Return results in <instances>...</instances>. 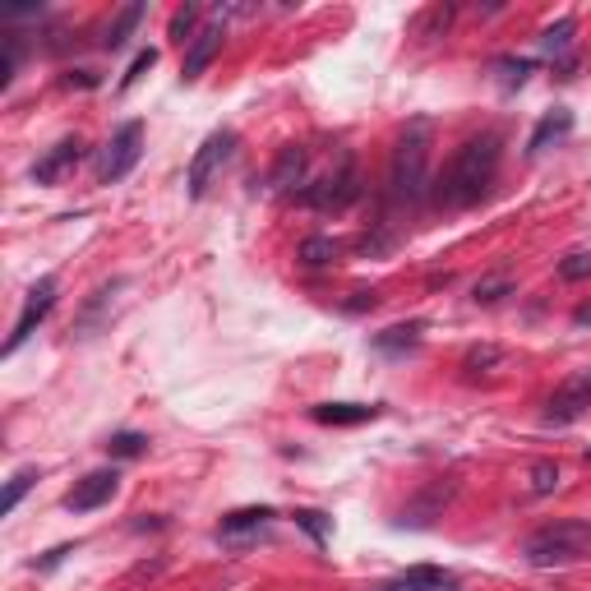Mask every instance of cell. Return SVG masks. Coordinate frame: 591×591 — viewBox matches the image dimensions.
<instances>
[{"instance_id":"4","label":"cell","mask_w":591,"mask_h":591,"mask_svg":"<svg viewBox=\"0 0 591 591\" xmlns=\"http://www.w3.org/2000/svg\"><path fill=\"white\" fill-rule=\"evenodd\" d=\"M231 153H236V134L231 130H213L199 144V153H194V162H190V199H204L208 190H213V181L222 176V167L231 162Z\"/></svg>"},{"instance_id":"28","label":"cell","mask_w":591,"mask_h":591,"mask_svg":"<svg viewBox=\"0 0 591 591\" xmlns=\"http://www.w3.org/2000/svg\"><path fill=\"white\" fill-rule=\"evenodd\" d=\"M499 361H504V351H499V347H471V351H467V370H471V374H476V370H490V365H499Z\"/></svg>"},{"instance_id":"19","label":"cell","mask_w":591,"mask_h":591,"mask_svg":"<svg viewBox=\"0 0 591 591\" xmlns=\"http://www.w3.org/2000/svg\"><path fill=\"white\" fill-rule=\"evenodd\" d=\"M513 287H518L513 273H490V278H481L476 287H471V301H476V305H495V301H504Z\"/></svg>"},{"instance_id":"22","label":"cell","mask_w":591,"mask_h":591,"mask_svg":"<svg viewBox=\"0 0 591 591\" xmlns=\"http://www.w3.org/2000/svg\"><path fill=\"white\" fill-rule=\"evenodd\" d=\"M573 33H578V19H559V24H550L541 33V51H550V56H559V51H568V42H573Z\"/></svg>"},{"instance_id":"24","label":"cell","mask_w":591,"mask_h":591,"mask_svg":"<svg viewBox=\"0 0 591 591\" xmlns=\"http://www.w3.org/2000/svg\"><path fill=\"white\" fill-rule=\"evenodd\" d=\"M148 448V439L144 435H134V430H121V435H111L107 439V453L111 458H139Z\"/></svg>"},{"instance_id":"35","label":"cell","mask_w":591,"mask_h":591,"mask_svg":"<svg viewBox=\"0 0 591 591\" xmlns=\"http://www.w3.org/2000/svg\"><path fill=\"white\" fill-rule=\"evenodd\" d=\"M587 462H591V448H587Z\"/></svg>"},{"instance_id":"18","label":"cell","mask_w":591,"mask_h":591,"mask_svg":"<svg viewBox=\"0 0 591 591\" xmlns=\"http://www.w3.org/2000/svg\"><path fill=\"white\" fill-rule=\"evenodd\" d=\"M421 342V324H398V328H384L379 338H374V347L388 351V356H402V351H411Z\"/></svg>"},{"instance_id":"23","label":"cell","mask_w":591,"mask_h":591,"mask_svg":"<svg viewBox=\"0 0 591 591\" xmlns=\"http://www.w3.org/2000/svg\"><path fill=\"white\" fill-rule=\"evenodd\" d=\"M194 28H199V5H185V10L171 14V42H181V47L194 42V37H199Z\"/></svg>"},{"instance_id":"20","label":"cell","mask_w":591,"mask_h":591,"mask_svg":"<svg viewBox=\"0 0 591 591\" xmlns=\"http://www.w3.org/2000/svg\"><path fill=\"white\" fill-rule=\"evenodd\" d=\"M342 254V245L333 241V236H310V241L301 245V264H310V268H324V264H333Z\"/></svg>"},{"instance_id":"12","label":"cell","mask_w":591,"mask_h":591,"mask_svg":"<svg viewBox=\"0 0 591 591\" xmlns=\"http://www.w3.org/2000/svg\"><path fill=\"white\" fill-rule=\"evenodd\" d=\"M379 591H462V587H458L453 573H444V568H407L402 578L384 582Z\"/></svg>"},{"instance_id":"29","label":"cell","mask_w":591,"mask_h":591,"mask_svg":"<svg viewBox=\"0 0 591 591\" xmlns=\"http://www.w3.org/2000/svg\"><path fill=\"white\" fill-rule=\"evenodd\" d=\"M448 24H453V5H435V10L421 19V37H435L439 28H448Z\"/></svg>"},{"instance_id":"25","label":"cell","mask_w":591,"mask_h":591,"mask_svg":"<svg viewBox=\"0 0 591 591\" xmlns=\"http://www.w3.org/2000/svg\"><path fill=\"white\" fill-rule=\"evenodd\" d=\"M28 485H33V471H19V476H10L5 495H0V513H14V508H19V499L28 495Z\"/></svg>"},{"instance_id":"34","label":"cell","mask_w":591,"mask_h":591,"mask_svg":"<svg viewBox=\"0 0 591 591\" xmlns=\"http://www.w3.org/2000/svg\"><path fill=\"white\" fill-rule=\"evenodd\" d=\"M578 324H591V305H582L578 310Z\"/></svg>"},{"instance_id":"13","label":"cell","mask_w":591,"mask_h":591,"mask_svg":"<svg viewBox=\"0 0 591 591\" xmlns=\"http://www.w3.org/2000/svg\"><path fill=\"white\" fill-rule=\"evenodd\" d=\"M278 518L273 508H236L222 518V541H245V536H259L268 522Z\"/></svg>"},{"instance_id":"32","label":"cell","mask_w":591,"mask_h":591,"mask_svg":"<svg viewBox=\"0 0 591 591\" xmlns=\"http://www.w3.org/2000/svg\"><path fill=\"white\" fill-rule=\"evenodd\" d=\"M374 305H379V291H351L347 310H351V314H361V310H374Z\"/></svg>"},{"instance_id":"7","label":"cell","mask_w":591,"mask_h":591,"mask_svg":"<svg viewBox=\"0 0 591 591\" xmlns=\"http://www.w3.org/2000/svg\"><path fill=\"white\" fill-rule=\"evenodd\" d=\"M51 305H56V278H37L33 287H28L24 314H19V324H14L10 342H5V356H14V351H19L28 338H33V328H37V324H42V319L51 314Z\"/></svg>"},{"instance_id":"11","label":"cell","mask_w":591,"mask_h":591,"mask_svg":"<svg viewBox=\"0 0 591 591\" xmlns=\"http://www.w3.org/2000/svg\"><path fill=\"white\" fill-rule=\"evenodd\" d=\"M79 162V139H61L56 148H47V153L33 162V181L37 185H56L65 176V171Z\"/></svg>"},{"instance_id":"6","label":"cell","mask_w":591,"mask_h":591,"mask_svg":"<svg viewBox=\"0 0 591 591\" xmlns=\"http://www.w3.org/2000/svg\"><path fill=\"white\" fill-rule=\"evenodd\" d=\"M356 194H361L356 167H351V157H342V167L333 171V176H324L319 185L301 190V204H310V208H333V213H342V208H347Z\"/></svg>"},{"instance_id":"33","label":"cell","mask_w":591,"mask_h":591,"mask_svg":"<svg viewBox=\"0 0 591 591\" xmlns=\"http://www.w3.org/2000/svg\"><path fill=\"white\" fill-rule=\"evenodd\" d=\"M65 555H74V545H56V550H51V555L42 559V564H33V568H56V564H61Z\"/></svg>"},{"instance_id":"14","label":"cell","mask_w":591,"mask_h":591,"mask_svg":"<svg viewBox=\"0 0 591 591\" xmlns=\"http://www.w3.org/2000/svg\"><path fill=\"white\" fill-rule=\"evenodd\" d=\"M319 425H361V421H374L379 407H361V402H324V407L310 411Z\"/></svg>"},{"instance_id":"17","label":"cell","mask_w":591,"mask_h":591,"mask_svg":"<svg viewBox=\"0 0 591 591\" xmlns=\"http://www.w3.org/2000/svg\"><path fill=\"white\" fill-rule=\"evenodd\" d=\"M305 176V148H282L278 167L268 176V190H291V185H301Z\"/></svg>"},{"instance_id":"8","label":"cell","mask_w":591,"mask_h":591,"mask_svg":"<svg viewBox=\"0 0 591 591\" xmlns=\"http://www.w3.org/2000/svg\"><path fill=\"white\" fill-rule=\"evenodd\" d=\"M116 490H121V476H116V471H88L84 481L65 495V508H70V513H93V508H102Z\"/></svg>"},{"instance_id":"2","label":"cell","mask_w":591,"mask_h":591,"mask_svg":"<svg viewBox=\"0 0 591 591\" xmlns=\"http://www.w3.org/2000/svg\"><path fill=\"white\" fill-rule=\"evenodd\" d=\"M430 148H435V125L416 116L407 121V130L398 134V148H393V162H388V190L398 204H416L430 181Z\"/></svg>"},{"instance_id":"16","label":"cell","mask_w":591,"mask_h":591,"mask_svg":"<svg viewBox=\"0 0 591 591\" xmlns=\"http://www.w3.org/2000/svg\"><path fill=\"white\" fill-rule=\"evenodd\" d=\"M139 19H144V5H139V0H130V5H125V10L107 24V37H102V47H107V51H121L125 42H130V33L139 28Z\"/></svg>"},{"instance_id":"26","label":"cell","mask_w":591,"mask_h":591,"mask_svg":"<svg viewBox=\"0 0 591 591\" xmlns=\"http://www.w3.org/2000/svg\"><path fill=\"white\" fill-rule=\"evenodd\" d=\"M559 278H564V282H582V278H591V254H568L564 264H559Z\"/></svg>"},{"instance_id":"3","label":"cell","mask_w":591,"mask_h":591,"mask_svg":"<svg viewBox=\"0 0 591 591\" xmlns=\"http://www.w3.org/2000/svg\"><path fill=\"white\" fill-rule=\"evenodd\" d=\"M591 550V522L582 518H564V522H550V527L531 531L522 555H527L531 568H555V564H573Z\"/></svg>"},{"instance_id":"15","label":"cell","mask_w":591,"mask_h":591,"mask_svg":"<svg viewBox=\"0 0 591 591\" xmlns=\"http://www.w3.org/2000/svg\"><path fill=\"white\" fill-rule=\"evenodd\" d=\"M573 130V111H564V107H555L550 116H545L536 130H531V139H527V153H541V148H550V139H564V134Z\"/></svg>"},{"instance_id":"10","label":"cell","mask_w":591,"mask_h":591,"mask_svg":"<svg viewBox=\"0 0 591 591\" xmlns=\"http://www.w3.org/2000/svg\"><path fill=\"white\" fill-rule=\"evenodd\" d=\"M222 37H227V33H222V24L199 28V37L190 42V51H185V65H181V79H185V84H194V79H199V74L213 65V56L222 51Z\"/></svg>"},{"instance_id":"5","label":"cell","mask_w":591,"mask_h":591,"mask_svg":"<svg viewBox=\"0 0 591 591\" xmlns=\"http://www.w3.org/2000/svg\"><path fill=\"white\" fill-rule=\"evenodd\" d=\"M139 153H144V125H139V121L121 125V130L111 134V144H107V153H102V162H97V181H102V185L125 181V176L134 171V162H139Z\"/></svg>"},{"instance_id":"1","label":"cell","mask_w":591,"mask_h":591,"mask_svg":"<svg viewBox=\"0 0 591 591\" xmlns=\"http://www.w3.org/2000/svg\"><path fill=\"white\" fill-rule=\"evenodd\" d=\"M495 171H499V134H476L458 148L448 176L439 181V204L444 208H471L481 204L485 190L495 185Z\"/></svg>"},{"instance_id":"9","label":"cell","mask_w":591,"mask_h":591,"mask_svg":"<svg viewBox=\"0 0 591 591\" xmlns=\"http://www.w3.org/2000/svg\"><path fill=\"white\" fill-rule=\"evenodd\" d=\"M587 407H591V374H582V379L564 384L555 398H550V411H545V421H550V425H568V421H578Z\"/></svg>"},{"instance_id":"31","label":"cell","mask_w":591,"mask_h":591,"mask_svg":"<svg viewBox=\"0 0 591 591\" xmlns=\"http://www.w3.org/2000/svg\"><path fill=\"white\" fill-rule=\"evenodd\" d=\"M499 70H504V84H522L531 74V61H499Z\"/></svg>"},{"instance_id":"27","label":"cell","mask_w":591,"mask_h":591,"mask_svg":"<svg viewBox=\"0 0 591 591\" xmlns=\"http://www.w3.org/2000/svg\"><path fill=\"white\" fill-rule=\"evenodd\" d=\"M153 65H157V51H153V47H144V51H139V56H134V61H130V70H125L121 88H130L134 79H144V74L153 70Z\"/></svg>"},{"instance_id":"21","label":"cell","mask_w":591,"mask_h":591,"mask_svg":"<svg viewBox=\"0 0 591 591\" xmlns=\"http://www.w3.org/2000/svg\"><path fill=\"white\" fill-rule=\"evenodd\" d=\"M527 490L536 499L541 495H555L559 490V462H536V467L527 471Z\"/></svg>"},{"instance_id":"30","label":"cell","mask_w":591,"mask_h":591,"mask_svg":"<svg viewBox=\"0 0 591 591\" xmlns=\"http://www.w3.org/2000/svg\"><path fill=\"white\" fill-rule=\"evenodd\" d=\"M296 522H301V527L310 531L314 541H328V522H324V513H314V508H305V513H296Z\"/></svg>"}]
</instances>
